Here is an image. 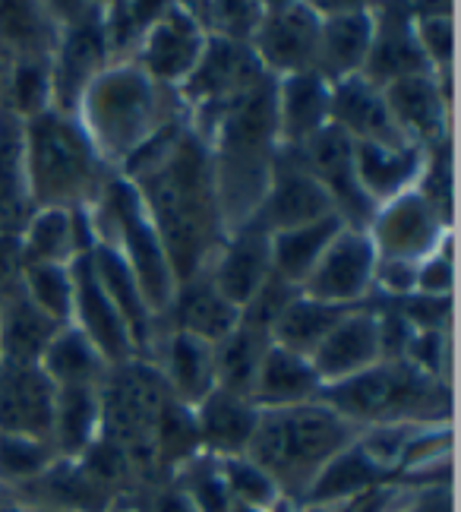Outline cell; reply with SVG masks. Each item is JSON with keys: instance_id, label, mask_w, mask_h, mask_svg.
<instances>
[{"instance_id": "cell-1", "label": "cell", "mask_w": 461, "mask_h": 512, "mask_svg": "<svg viewBox=\"0 0 461 512\" xmlns=\"http://www.w3.org/2000/svg\"><path fill=\"white\" fill-rule=\"evenodd\" d=\"M263 279V253H259L253 244H240L231 260L225 263V294H231V298H247V294L256 288V282Z\"/></svg>"}, {"instance_id": "cell-7", "label": "cell", "mask_w": 461, "mask_h": 512, "mask_svg": "<svg viewBox=\"0 0 461 512\" xmlns=\"http://www.w3.org/2000/svg\"><path fill=\"white\" fill-rule=\"evenodd\" d=\"M329 317H332V313L313 307V320H307V307H294V310H288V317H282V329L288 326L291 339L307 342L310 336H316V332H323V329L332 323Z\"/></svg>"}, {"instance_id": "cell-8", "label": "cell", "mask_w": 461, "mask_h": 512, "mask_svg": "<svg viewBox=\"0 0 461 512\" xmlns=\"http://www.w3.org/2000/svg\"><path fill=\"white\" fill-rule=\"evenodd\" d=\"M86 424H89V405H86V399H67L64 402V418H60L67 446H76V440H83Z\"/></svg>"}, {"instance_id": "cell-5", "label": "cell", "mask_w": 461, "mask_h": 512, "mask_svg": "<svg viewBox=\"0 0 461 512\" xmlns=\"http://www.w3.org/2000/svg\"><path fill=\"white\" fill-rule=\"evenodd\" d=\"M297 200H304L307 206L319 203V193L313 190V184L307 181V177H288L285 181L282 193H278V200H275L278 219H300V215H307V209Z\"/></svg>"}, {"instance_id": "cell-2", "label": "cell", "mask_w": 461, "mask_h": 512, "mask_svg": "<svg viewBox=\"0 0 461 512\" xmlns=\"http://www.w3.org/2000/svg\"><path fill=\"white\" fill-rule=\"evenodd\" d=\"M342 111L348 121H354L364 133H389V111L379 105V98H373L370 92H364V86H351V92L342 95Z\"/></svg>"}, {"instance_id": "cell-6", "label": "cell", "mask_w": 461, "mask_h": 512, "mask_svg": "<svg viewBox=\"0 0 461 512\" xmlns=\"http://www.w3.org/2000/svg\"><path fill=\"white\" fill-rule=\"evenodd\" d=\"M329 51H332V61L338 57V67H351L360 51H364V32L357 29V23H351V19H342L335 29H332V38H329Z\"/></svg>"}, {"instance_id": "cell-4", "label": "cell", "mask_w": 461, "mask_h": 512, "mask_svg": "<svg viewBox=\"0 0 461 512\" xmlns=\"http://www.w3.org/2000/svg\"><path fill=\"white\" fill-rule=\"evenodd\" d=\"M323 111V92H319L316 80H297L288 89V124L291 130H307L316 124V114Z\"/></svg>"}, {"instance_id": "cell-9", "label": "cell", "mask_w": 461, "mask_h": 512, "mask_svg": "<svg viewBox=\"0 0 461 512\" xmlns=\"http://www.w3.org/2000/svg\"><path fill=\"white\" fill-rule=\"evenodd\" d=\"M54 364L64 373H79V370H86L89 354L83 351V342H76V339H73V354L67 351V342H57L54 345Z\"/></svg>"}, {"instance_id": "cell-3", "label": "cell", "mask_w": 461, "mask_h": 512, "mask_svg": "<svg viewBox=\"0 0 461 512\" xmlns=\"http://www.w3.org/2000/svg\"><path fill=\"white\" fill-rule=\"evenodd\" d=\"M310 383V373L294 364L285 354H272L266 361V373H263V389L266 396H297L300 389Z\"/></svg>"}, {"instance_id": "cell-10", "label": "cell", "mask_w": 461, "mask_h": 512, "mask_svg": "<svg viewBox=\"0 0 461 512\" xmlns=\"http://www.w3.org/2000/svg\"><path fill=\"white\" fill-rule=\"evenodd\" d=\"M180 342H184V339H180ZM180 351H184L187 364H193V358H196L193 345H190V342H184V345H180ZM199 377H203V370H196V367H187V373H184V380H187V383H193V380H199Z\"/></svg>"}]
</instances>
